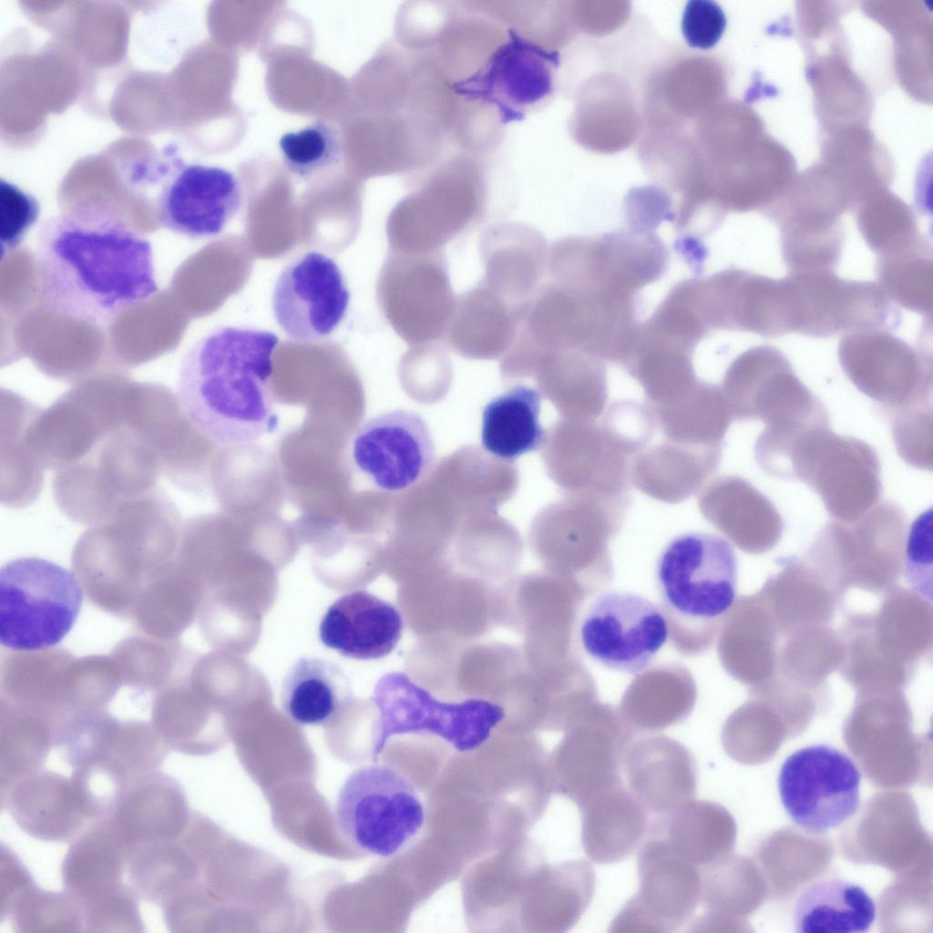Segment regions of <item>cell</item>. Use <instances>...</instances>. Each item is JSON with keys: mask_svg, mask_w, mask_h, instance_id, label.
I'll return each mask as SVG.
<instances>
[{"mask_svg": "<svg viewBox=\"0 0 933 933\" xmlns=\"http://www.w3.org/2000/svg\"><path fill=\"white\" fill-rule=\"evenodd\" d=\"M36 266L45 306L92 325L111 323L158 292L151 243L101 201L77 202L47 219Z\"/></svg>", "mask_w": 933, "mask_h": 933, "instance_id": "obj_1", "label": "cell"}, {"mask_svg": "<svg viewBox=\"0 0 933 933\" xmlns=\"http://www.w3.org/2000/svg\"><path fill=\"white\" fill-rule=\"evenodd\" d=\"M278 343L270 331L220 326L185 354L178 400L189 422L213 444L245 446L278 428L272 390Z\"/></svg>", "mask_w": 933, "mask_h": 933, "instance_id": "obj_2", "label": "cell"}, {"mask_svg": "<svg viewBox=\"0 0 933 933\" xmlns=\"http://www.w3.org/2000/svg\"><path fill=\"white\" fill-rule=\"evenodd\" d=\"M655 579L672 642L687 654L706 650L735 601L738 567L731 544L710 533L680 535L661 550Z\"/></svg>", "mask_w": 933, "mask_h": 933, "instance_id": "obj_3", "label": "cell"}, {"mask_svg": "<svg viewBox=\"0 0 933 933\" xmlns=\"http://www.w3.org/2000/svg\"><path fill=\"white\" fill-rule=\"evenodd\" d=\"M638 324L636 299L549 280L523 306L512 346L535 358L575 349L621 365Z\"/></svg>", "mask_w": 933, "mask_h": 933, "instance_id": "obj_4", "label": "cell"}, {"mask_svg": "<svg viewBox=\"0 0 933 933\" xmlns=\"http://www.w3.org/2000/svg\"><path fill=\"white\" fill-rule=\"evenodd\" d=\"M484 155L454 153L413 177V190L395 208L390 235L396 252L442 251L449 241L486 215L488 187Z\"/></svg>", "mask_w": 933, "mask_h": 933, "instance_id": "obj_5", "label": "cell"}, {"mask_svg": "<svg viewBox=\"0 0 933 933\" xmlns=\"http://www.w3.org/2000/svg\"><path fill=\"white\" fill-rule=\"evenodd\" d=\"M81 604L80 585L68 569L36 557L10 560L0 569V643L19 651L56 646Z\"/></svg>", "mask_w": 933, "mask_h": 933, "instance_id": "obj_6", "label": "cell"}, {"mask_svg": "<svg viewBox=\"0 0 933 933\" xmlns=\"http://www.w3.org/2000/svg\"><path fill=\"white\" fill-rule=\"evenodd\" d=\"M128 848L108 817L90 823L61 864L64 892L78 907L87 932H141L139 897L124 882Z\"/></svg>", "mask_w": 933, "mask_h": 933, "instance_id": "obj_7", "label": "cell"}, {"mask_svg": "<svg viewBox=\"0 0 933 933\" xmlns=\"http://www.w3.org/2000/svg\"><path fill=\"white\" fill-rule=\"evenodd\" d=\"M669 251L655 233L627 229L600 236L556 241L548 253L549 280L567 286L621 298L662 277Z\"/></svg>", "mask_w": 933, "mask_h": 933, "instance_id": "obj_8", "label": "cell"}, {"mask_svg": "<svg viewBox=\"0 0 933 933\" xmlns=\"http://www.w3.org/2000/svg\"><path fill=\"white\" fill-rule=\"evenodd\" d=\"M335 819L343 836L377 856L397 854L421 830L425 812L415 786L386 764L354 771L338 795Z\"/></svg>", "mask_w": 933, "mask_h": 933, "instance_id": "obj_9", "label": "cell"}, {"mask_svg": "<svg viewBox=\"0 0 933 933\" xmlns=\"http://www.w3.org/2000/svg\"><path fill=\"white\" fill-rule=\"evenodd\" d=\"M373 701L380 713L374 758L391 737L409 733H431L458 752H471L487 742L505 718L504 709L487 700H436L404 672L383 676Z\"/></svg>", "mask_w": 933, "mask_h": 933, "instance_id": "obj_10", "label": "cell"}, {"mask_svg": "<svg viewBox=\"0 0 933 933\" xmlns=\"http://www.w3.org/2000/svg\"><path fill=\"white\" fill-rule=\"evenodd\" d=\"M862 774L844 752L813 744L791 754L778 775L781 803L794 823L823 834L847 821L860 805Z\"/></svg>", "mask_w": 933, "mask_h": 933, "instance_id": "obj_11", "label": "cell"}, {"mask_svg": "<svg viewBox=\"0 0 933 933\" xmlns=\"http://www.w3.org/2000/svg\"><path fill=\"white\" fill-rule=\"evenodd\" d=\"M733 418L762 420L769 428L827 420L822 403L794 373L785 356L754 347L728 367L722 387Z\"/></svg>", "mask_w": 933, "mask_h": 933, "instance_id": "obj_12", "label": "cell"}, {"mask_svg": "<svg viewBox=\"0 0 933 933\" xmlns=\"http://www.w3.org/2000/svg\"><path fill=\"white\" fill-rule=\"evenodd\" d=\"M585 652L603 667L622 673L644 672L669 638L666 619L648 598L614 590L598 596L579 628Z\"/></svg>", "mask_w": 933, "mask_h": 933, "instance_id": "obj_13", "label": "cell"}, {"mask_svg": "<svg viewBox=\"0 0 933 933\" xmlns=\"http://www.w3.org/2000/svg\"><path fill=\"white\" fill-rule=\"evenodd\" d=\"M507 26L506 38L484 66L453 84L458 97L492 109L503 125L523 118L552 94L559 61L558 52Z\"/></svg>", "mask_w": 933, "mask_h": 933, "instance_id": "obj_14", "label": "cell"}, {"mask_svg": "<svg viewBox=\"0 0 933 933\" xmlns=\"http://www.w3.org/2000/svg\"><path fill=\"white\" fill-rule=\"evenodd\" d=\"M793 480L810 487L837 521H854L878 501L880 462L867 443L825 428L806 443L797 457Z\"/></svg>", "mask_w": 933, "mask_h": 933, "instance_id": "obj_15", "label": "cell"}, {"mask_svg": "<svg viewBox=\"0 0 933 933\" xmlns=\"http://www.w3.org/2000/svg\"><path fill=\"white\" fill-rule=\"evenodd\" d=\"M637 893L610 923V932H673L701 902L702 869L671 852L648 833L641 846Z\"/></svg>", "mask_w": 933, "mask_h": 933, "instance_id": "obj_16", "label": "cell"}, {"mask_svg": "<svg viewBox=\"0 0 933 933\" xmlns=\"http://www.w3.org/2000/svg\"><path fill=\"white\" fill-rule=\"evenodd\" d=\"M349 453L356 470L384 492L413 487L429 474L436 460L427 423L406 409L364 421L351 437Z\"/></svg>", "mask_w": 933, "mask_h": 933, "instance_id": "obj_17", "label": "cell"}, {"mask_svg": "<svg viewBox=\"0 0 933 933\" xmlns=\"http://www.w3.org/2000/svg\"><path fill=\"white\" fill-rule=\"evenodd\" d=\"M350 303V291L336 261L307 251L282 271L272 292V312L293 341L311 343L333 333Z\"/></svg>", "mask_w": 933, "mask_h": 933, "instance_id": "obj_18", "label": "cell"}, {"mask_svg": "<svg viewBox=\"0 0 933 933\" xmlns=\"http://www.w3.org/2000/svg\"><path fill=\"white\" fill-rule=\"evenodd\" d=\"M839 356L856 388L891 412L931 401L930 358L883 330L851 333L842 341Z\"/></svg>", "mask_w": 933, "mask_h": 933, "instance_id": "obj_19", "label": "cell"}, {"mask_svg": "<svg viewBox=\"0 0 933 933\" xmlns=\"http://www.w3.org/2000/svg\"><path fill=\"white\" fill-rule=\"evenodd\" d=\"M241 202V184L231 171L175 158L157 197L155 211L162 228L203 239L219 235Z\"/></svg>", "mask_w": 933, "mask_h": 933, "instance_id": "obj_20", "label": "cell"}, {"mask_svg": "<svg viewBox=\"0 0 933 933\" xmlns=\"http://www.w3.org/2000/svg\"><path fill=\"white\" fill-rule=\"evenodd\" d=\"M456 301L442 251L395 255L388 272V312L410 346L446 337Z\"/></svg>", "mask_w": 933, "mask_h": 933, "instance_id": "obj_21", "label": "cell"}, {"mask_svg": "<svg viewBox=\"0 0 933 933\" xmlns=\"http://www.w3.org/2000/svg\"><path fill=\"white\" fill-rule=\"evenodd\" d=\"M1 803L21 830L42 841H71L96 820L78 782L43 767L1 790Z\"/></svg>", "mask_w": 933, "mask_h": 933, "instance_id": "obj_22", "label": "cell"}, {"mask_svg": "<svg viewBox=\"0 0 933 933\" xmlns=\"http://www.w3.org/2000/svg\"><path fill=\"white\" fill-rule=\"evenodd\" d=\"M628 790L651 815L661 816L694 798L696 763L682 744L667 739L640 741L621 756Z\"/></svg>", "mask_w": 933, "mask_h": 933, "instance_id": "obj_23", "label": "cell"}, {"mask_svg": "<svg viewBox=\"0 0 933 933\" xmlns=\"http://www.w3.org/2000/svg\"><path fill=\"white\" fill-rule=\"evenodd\" d=\"M404 627L399 610L366 590L337 599L323 614L319 637L326 647L355 660H376L396 647Z\"/></svg>", "mask_w": 933, "mask_h": 933, "instance_id": "obj_24", "label": "cell"}, {"mask_svg": "<svg viewBox=\"0 0 933 933\" xmlns=\"http://www.w3.org/2000/svg\"><path fill=\"white\" fill-rule=\"evenodd\" d=\"M548 245L530 226L499 222L489 226L480 241L485 266L482 282L515 304L527 302L547 271Z\"/></svg>", "mask_w": 933, "mask_h": 933, "instance_id": "obj_25", "label": "cell"}, {"mask_svg": "<svg viewBox=\"0 0 933 933\" xmlns=\"http://www.w3.org/2000/svg\"><path fill=\"white\" fill-rule=\"evenodd\" d=\"M184 815L179 785L158 769L131 782L107 816L129 851L179 836Z\"/></svg>", "mask_w": 933, "mask_h": 933, "instance_id": "obj_26", "label": "cell"}, {"mask_svg": "<svg viewBox=\"0 0 933 933\" xmlns=\"http://www.w3.org/2000/svg\"><path fill=\"white\" fill-rule=\"evenodd\" d=\"M700 504L710 522L745 549H767L782 535L784 522L774 505L741 477L716 479L702 492Z\"/></svg>", "mask_w": 933, "mask_h": 933, "instance_id": "obj_27", "label": "cell"}, {"mask_svg": "<svg viewBox=\"0 0 933 933\" xmlns=\"http://www.w3.org/2000/svg\"><path fill=\"white\" fill-rule=\"evenodd\" d=\"M525 303H512L480 282L456 298L446 334L447 343L470 358H495L507 353Z\"/></svg>", "mask_w": 933, "mask_h": 933, "instance_id": "obj_28", "label": "cell"}, {"mask_svg": "<svg viewBox=\"0 0 933 933\" xmlns=\"http://www.w3.org/2000/svg\"><path fill=\"white\" fill-rule=\"evenodd\" d=\"M580 812L583 850L597 864L630 856L642 845L651 825L649 813L623 784L597 796Z\"/></svg>", "mask_w": 933, "mask_h": 933, "instance_id": "obj_29", "label": "cell"}, {"mask_svg": "<svg viewBox=\"0 0 933 933\" xmlns=\"http://www.w3.org/2000/svg\"><path fill=\"white\" fill-rule=\"evenodd\" d=\"M668 849L684 861L703 868L719 860L733 838L732 821L719 805L691 799L651 824Z\"/></svg>", "mask_w": 933, "mask_h": 933, "instance_id": "obj_30", "label": "cell"}, {"mask_svg": "<svg viewBox=\"0 0 933 933\" xmlns=\"http://www.w3.org/2000/svg\"><path fill=\"white\" fill-rule=\"evenodd\" d=\"M542 395L517 384L491 399L482 410L483 448L502 460H515L540 449L547 433L539 421Z\"/></svg>", "mask_w": 933, "mask_h": 933, "instance_id": "obj_31", "label": "cell"}, {"mask_svg": "<svg viewBox=\"0 0 933 933\" xmlns=\"http://www.w3.org/2000/svg\"><path fill=\"white\" fill-rule=\"evenodd\" d=\"M877 906L866 889L848 880L827 877L805 887L793 910L795 931L866 932L876 920Z\"/></svg>", "mask_w": 933, "mask_h": 933, "instance_id": "obj_32", "label": "cell"}, {"mask_svg": "<svg viewBox=\"0 0 933 933\" xmlns=\"http://www.w3.org/2000/svg\"><path fill=\"white\" fill-rule=\"evenodd\" d=\"M351 696L345 672L337 664L314 657L294 661L281 690L283 712L303 725L327 723L349 703Z\"/></svg>", "mask_w": 933, "mask_h": 933, "instance_id": "obj_33", "label": "cell"}, {"mask_svg": "<svg viewBox=\"0 0 933 933\" xmlns=\"http://www.w3.org/2000/svg\"><path fill=\"white\" fill-rule=\"evenodd\" d=\"M621 748L610 736L583 733L564 754L566 788L579 809L601 794L623 784Z\"/></svg>", "mask_w": 933, "mask_h": 933, "instance_id": "obj_34", "label": "cell"}, {"mask_svg": "<svg viewBox=\"0 0 933 933\" xmlns=\"http://www.w3.org/2000/svg\"><path fill=\"white\" fill-rule=\"evenodd\" d=\"M1 897L2 918H10L18 932L84 931L75 901L65 892L37 888L31 876L4 888Z\"/></svg>", "mask_w": 933, "mask_h": 933, "instance_id": "obj_35", "label": "cell"}, {"mask_svg": "<svg viewBox=\"0 0 933 933\" xmlns=\"http://www.w3.org/2000/svg\"><path fill=\"white\" fill-rule=\"evenodd\" d=\"M923 241L900 251L881 256L879 288L885 295L918 313L931 312L932 263Z\"/></svg>", "mask_w": 933, "mask_h": 933, "instance_id": "obj_36", "label": "cell"}, {"mask_svg": "<svg viewBox=\"0 0 933 933\" xmlns=\"http://www.w3.org/2000/svg\"><path fill=\"white\" fill-rule=\"evenodd\" d=\"M278 146L287 169L302 179H312L333 167L342 154L337 130L323 120L283 134Z\"/></svg>", "mask_w": 933, "mask_h": 933, "instance_id": "obj_37", "label": "cell"}, {"mask_svg": "<svg viewBox=\"0 0 933 933\" xmlns=\"http://www.w3.org/2000/svg\"><path fill=\"white\" fill-rule=\"evenodd\" d=\"M892 434L898 455L924 470L933 466L931 401L892 411Z\"/></svg>", "mask_w": 933, "mask_h": 933, "instance_id": "obj_38", "label": "cell"}, {"mask_svg": "<svg viewBox=\"0 0 933 933\" xmlns=\"http://www.w3.org/2000/svg\"><path fill=\"white\" fill-rule=\"evenodd\" d=\"M39 217L36 199L16 185L0 180V237L4 258L23 241Z\"/></svg>", "mask_w": 933, "mask_h": 933, "instance_id": "obj_39", "label": "cell"}, {"mask_svg": "<svg viewBox=\"0 0 933 933\" xmlns=\"http://www.w3.org/2000/svg\"><path fill=\"white\" fill-rule=\"evenodd\" d=\"M905 578L908 586L928 602L932 601V510L919 515L907 535Z\"/></svg>", "mask_w": 933, "mask_h": 933, "instance_id": "obj_40", "label": "cell"}, {"mask_svg": "<svg viewBox=\"0 0 933 933\" xmlns=\"http://www.w3.org/2000/svg\"><path fill=\"white\" fill-rule=\"evenodd\" d=\"M681 26L690 46L709 49L722 38L726 28V16L713 1L692 0L685 5Z\"/></svg>", "mask_w": 933, "mask_h": 933, "instance_id": "obj_41", "label": "cell"}]
</instances>
